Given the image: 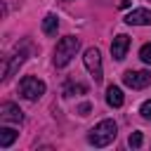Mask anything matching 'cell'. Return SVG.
Returning a JSON list of instances; mask_svg holds the SVG:
<instances>
[{
  "label": "cell",
  "mask_w": 151,
  "mask_h": 151,
  "mask_svg": "<svg viewBox=\"0 0 151 151\" xmlns=\"http://www.w3.org/2000/svg\"><path fill=\"white\" fill-rule=\"evenodd\" d=\"M19 92L28 101H35V99H40L45 94V83L38 80V78H33V76H24L21 83H19Z\"/></svg>",
  "instance_id": "3957f363"
},
{
  "label": "cell",
  "mask_w": 151,
  "mask_h": 151,
  "mask_svg": "<svg viewBox=\"0 0 151 151\" xmlns=\"http://www.w3.org/2000/svg\"><path fill=\"white\" fill-rule=\"evenodd\" d=\"M24 61H26V50H17V52L12 54V59H9V64L5 66V76H2V80H9V76H12Z\"/></svg>",
  "instance_id": "9c48e42d"
},
{
  "label": "cell",
  "mask_w": 151,
  "mask_h": 151,
  "mask_svg": "<svg viewBox=\"0 0 151 151\" xmlns=\"http://www.w3.org/2000/svg\"><path fill=\"white\" fill-rule=\"evenodd\" d=\"M127 144H130L132 149H139V146H142V132H132L130 139H127Z\"/></svg>",
  "instance_id": "5bb4252c"
},
{
  "label": "cell",
  "mask_w": 151,
  "mask_h": 151,
  "mask_svg": "<svg viewBox=\"0 0 151 151\" xmlns=\"http://www.w3.org/2000/svg\"><path fill=\"white\" fill-rule=\"evenodd\" d=\"M106 101H109V106H113V109L123 106V101H125L123 90H120L118 85H109V90H106Z\"/></svg>",
  "instance_id": "30bf717a"
},
{
  "label": "cell",
  "mask_w": 151,
  "mask_h": 151,
  "mask_svg": "<svg viewBox=\"0 0 151 151\" xmlns=\"http://www.w3.org/2000/svg\"><path fill=\"white\" fill-rule=\"evenodd\" d=\"M130 2H132V0H118V7L125 9V7H130Z\"/></svg>",
  "instance_id": "2e32d148"
},
{
  "label": "cell",
  "mask_w": 151,
  "mask_h": 151,
  "mask_svg": "<svg viewBox=\"0 0 151 151\" xmlns=\"http://www.w3.org/2000/svg\"><path fill=\"white\" fill-rule=\"evenodd\" d=\"M139 59H142L144 64H151V42L142 45V50H139Z\"/></svg>",
  "instance_id": "4fadbf2b"
},
{
  "label": "cell",
  "mask_w": 151,
  "mask_h": 151,
  "mask_svg": "<svg viewBox=\"0 0 151 151\" xmlns=\"http://www.w3.org/2000/svg\"><path fill=\"white\" fill-rule=\"evenodd\" d=\"M57 28H59V19L54 14H47L42 19V33L45 35H57Z\"/></svg>",
  "instance_id": "8fae6325"
},
{
  "label": "cell",
  "mask_w": 151,
  "mask_h": 151,
  "mask_svg": "<svg viewBox=\"0 0 151 151\" xmlns=\"http://www.w3.org/2000/svg\"><path fill=\"white\" fill-rule=\"evenodd\" d=\"M83 61H85V68L90 71V76L94 78V83H99V80L104 78V73H101V54H99V50H97V47H87Z\"/></svg>",
  "instance_id": "277c9868"
},
{
  "label": "cell",
  "mask_w": 151,
  "mask_h": 151,
  "mask_svg": "<svg viewBox=\"0 0 151 151\" xmlns=\"http://www.w3.org/2000/svg\"><path fill=\"white\" fill-rule=\"evenodd\" d=\"M0 118H2V123H21L24 113L17 104H2L0 106Z\"/></svg>",
  "instance_id": "52a82bcc"
},
{
  "label": "cell",
  "mask_w": 151,
  "mask_h": 151,
  "mask_svg": "<svg viewBox=\"0 0 151 151\" xmlns=\"http://www.w3.org/2000/svg\"><path fill=\"white\" fill-rule=\"evenodd\" d=\"M87 111H90V106H87V104H83V106H80V116H87Z\"/></svg>",
  "instance_id": "e0dca14e"
},
{
  "label": "cell",
  "mask_w": 151,
  "mask_h": 151,
  "mask_svg": "<svg viewBox=\"0 0 151 151\" xmlns=\"http://www.w3.org/2000/svg\"><path fill=\"white\" fill-rule=\"evenodd\" d=\"M116 134H118V125H116L111 118H106V120L97 123V125L90 130L87 142H90L92 146H109V144L116 139Z\"/></svg>",
  "instance_id": "6da1fadb"
},
{
  "label": "cell",
  "mask_w": 151,
  "mask_h": 151,
  "mask_svg": "<svg viewBox=\"0 0 151 151\" xmlns=\"http://www.w3.org/2000/svg\"><path fill=\"white\" fill-rule=\"evenodd\" d=\"M78 45H80V42H78L76 35H66V38H61V40L57 42V50H54V66H57V68L66 66V64L76 57Z\"/></svg>",
  "instance_id": "7a4b0ae2"
},
{
  "label": "cell",
  "mask_w": 151,
  "mask_h": 151,
  "mask_svg": "<svg viewBox=\"0 0 151 151\" xmlns=\"http://www.w3.org/2000/svg\"><path fill=\"white\" fill-rule=\"evenodd\" d=\"M123 83L132 90H142L151 83V73L149 71H125L123 73Z\"/></svg>",
  "instance_id": "5b68a950"
},
{
  "label": "cell",
  "mask_w": 151,
  "mask_h": 151,
  "mask_svg": "<svg viewBox=\"0 0 151 151\" xmlns=\"http://www.w3.org/2000/svg\"><path fill=\"white\" fill-rule=\"evenodd\" d=\"M125 21L130 26H151V9H132Z\"/></svg>",
  "instance_id": "ba28073f"
},
{
  "label": "cell",
  "mask_w": 151,
  "mask_h": 151,
  "mask_svg": "<svg viewBox=\"0 0 151 151\" xmlns=\"http://www.w3.org/2000/svg\"><path fill=\"white\" fill-rule=\"evenodd\" d=\"M19 132H14L12 127H0V149H9L12 142L17 139Z\"/></svg>",
  "instance_id": "7c38bea8"
},
{
  "label": "cell",
  "mask_w": 151,
  "mask_h": 151,
  "mask_svg": "<svg viewBox=\"0 0 151 151\" xmlns=\"http://www.w3.org/2000/svg\"><path fill=\"white\" fill-rule=\"evenodd\" d=\"M139 113H142V118H146V120H151V99L142 104V109H139Z\"/></svg>",
  "instance_id": "9a60e30c"
},
{
  "label": "cell",
  "mask_w": 151,
  "mask_h": 151,
  "mask_svg": "<svg viewBox=\"0 0 151 151\" xmlns=\"http://www.w3.org/2000/svg\"><path fill=\"white\" fill-rule=\"evenodd\" d=\"M127 47H130V35H125V33L116 35L113 42H111V54H113V59H116V61H123L125 54H127Z\"/></svg>",
  "instance_id": "8992f818"
}]
</instances>
